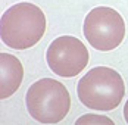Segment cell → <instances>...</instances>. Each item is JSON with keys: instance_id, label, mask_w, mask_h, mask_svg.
<instances>
[{"instance_id": "obj_5", "label": "cell", "mask_w": 128, "mask_h": 125, "mask_svg": "<svg viewBox=\"0 0 128 125\" xmlns=\"http://www.w3.org/2000/svg\"><path fill=\"white\" fill-rule=\"evenodd\" d=\"M46 59L49 68L56 75L72 78L86 69L88 63V50L80 38L62 36L50 43Z\"/></svg>"}, {"instance_id": "obj_7", "label": "cell", "mask_w": 128, "mask_h": 125, "mask_svg": "<svg viewBox=\"0 0 128 125\" xmlns=\"http://www.w3.org/2000/svg\"><path fill=\"white\" fill-rule=\"evenodd\" d=\"M81 124H109L114 125V121L106 118V116H99V115H84L77 121V125Z\"/></svg>"}, {"instance_id": "obj_4", "label": "cell", "mask_w": 128, "mask_h": 125, "mask_svg": "<svg viewBox=\"0 0 128 125\" xmlns=\"http://www.w3.org/2000/svg\"><path fill=\"white\" fill-rule=\"evenodd\" d=\"M82 31L91 47L100 52H109L122 43L125 37V22L115 9L97 6L87 13Z\"/></svg>"}, {"instance_id": "obj_3", "label": "cell", "mask_w": 128, "mask_h": 125, "mask_svg": "<svg viewBox=\"0 0 128 125\" xmlns=\"http://www.w3.org/2000/svg\"><path fill=\"white\" fill-rule=\"evenodd\" d=\"M26 110L41 124H58L71 109V96L62 82L43 78L28 88L25 96Z\"/></svg>"}, {"instance_id": "obj_8", "label": "cell", "mask_w": 128, "mask_h": 125, "mask_svg": "<svg viewBox=\"0 0 128 125\" xmlns=\"http://www.w3.org/2000/svg\"><path fill=\"white\" fill-rule=\"evenodd\" d=\"M124 118H125V121H127V124H128V100H127V103H125V106H124Z\"/></svg>"}, {"instance_id": "obj_2", "label": "cell", "mask_w": 128, "mask_h": 125, "mask_svg": "<svg viewBox=\"0 0 128 125\" xmlns=\"http://www.w3.org/2000/svg\"><path fill=\"white\" fill-rule=\"evenodd\" d=\"M77 94L84 106L108 112L121 104L125 94V84L115 69L97 66L78 81Z\"/></svg>"}, {"instance_id": "obj_6", "label": "cell", "mask_w": 128, "mask_h": 125, "mask_svg": "<svg viewBox=\"0 0 128 125\" xmlns=\"http://www.w3.org/2000/svg\"><path fill=\"white\" fill-rule=\"evenodd\" d=\"M24 68L19 59L9 53H0V99H8L21 87Z\"/></svg>"}, {"instance_id": "obj_1", "label": "cell", "mask_w": 128, "mask_h": 125, "mask_svg": "<svg viewBox=\"0 0 128 125\" xmlns=\"http://www.w3.org/2000/svg\"><path fill=\"white\" fill-rule=\"evenodd\" d=\"M44 31V12L32 3H16L6 9L0 19L2 41L10 49L25 50L36 46Z\"/></svg>"}]
</instances>
